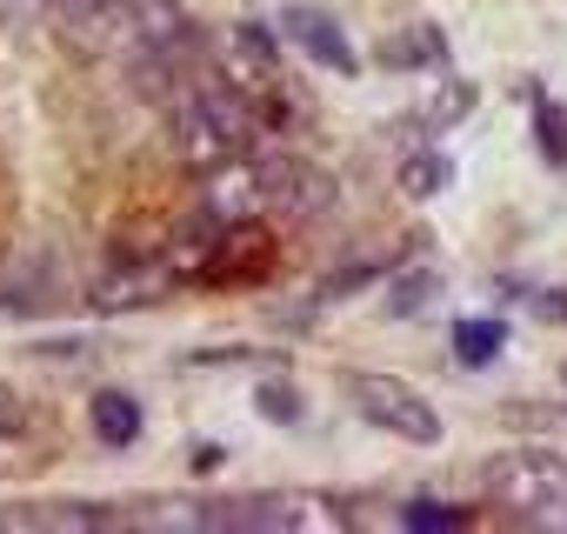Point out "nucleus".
<instances>
[{"instance_id":"1","label":"nucleus","mask_w":567,"mask_h":534,"mask_svg":"<svg viewBox=\"0 0 567 534\" xmlns=\"http://www.w3.org/2000/svg\"><path fill=\"white\" fill-rule=\"evenodd\" d=\"M167 121H174V141L181 154L214 174L240 154H254V94L240 81H227L220 68H181V81L167 88Z\"/></svg>"},{"instance_id":"2","label":"nucleus","mask_w":567,"mask_h":534,"mask_svg":"<svg viewBox=\"0 0 567 534\" xmlns=\"http://www.w3.org/2000/svg\"><path fill=\"white\" fill-rule=\"evenodd\" d=\"M481 494L514 514V521H540V527H567V461L547 448H501L481 461Z\"/></svg>"},{"instance_id":"3","label":"nucleus","mask_w":567,"mask_h":534,"mask_svg":"<svg viewBox=\"0 0 567 534\" xmlns=\"http://www.w3.org/2000/svg\"><path fill=\"white\" fill-rule=\"evenodd\" d=\"M207 527H247V534H348L354 514L328 494H240V501H207Z\"/></svg>"},{"instance_id":"4","label":"nucleus","mask_w":567,"mask_h":534,"mask_svg":"<svg viewBox=\"0 0 567 534\" xmlns=\"http://www.w3.org/2000/svg\"><path fill=\"white\" fill-rule=\"evenodd\" d=\"M348 394H354V408H361L374 428H388V434H401V441H421V448L441 441V414H434V401L414 394L408 381H394V374H354Z\"/></svg>"},{"instance_id":"5","label":"nucleus","mask_w":567,"mask_h":534,"mask_svg":"<svg viewBox=\"0 0 567 534\" xmlns=\"http://www.w3.org/2000/svg\"><path fill=\"white\" fill-rule=\"evenodd\" d=\"M8 21H61L74 34H121L127 41V0H0Z\"/></svg>"},{"instance_id":"6","label":"nucleus","mask_w":567,"mask_h":534,"mask_svg":"<svg viewBox=\"0 0 567 534\" xmlns=\"http://www.w3.org/2000/svg\"><path fill=\"white\" fill-rule=\"evenodd\" d=\"M288 34L321 61V68H334V74H354V48H348V34L328 21V14H315V8H288Z\"/></svg>"},{"instance_id":"7","label":"nucleus","mask_w":567,"mask_h":534,"mask_svg":"<svg viewBox=\"0 0 567 534\" xmlns=\"http://www.w3.org/2000/svg\"><path fill=\"white\" fill-rule=\"evenodd\" d=\"M8 527H101L121 521V507H87V501H28V507H0Z\"/></svg>"},{"instance_id":"8","label":"nucleus","mask_w":567,"mask_h":534,"mask_svg":"<svg viewBox=\"0 0 567 534\" xmlns=\"http://www.w3.org/2000/svg\"><path fill=\"white\" fill-rule=\"evenodd\" d=\"M227 48H234V74H240V88H247V81H260V88L274 81V41H267L260 28H234ZM247 94H254V88H247Z\"/></svg>"},{"instance_id":"9","label":"nucleus","mask_w":567,"mask_h":534,"mask_svg":"<svg viewBox=\"0 0 567 534\" xmlns=\"http://www.w3.org/2000/svg\"><path fill=\"white\" fill-rule=\"evenodd\" d=\"M134 428H141V408H134L127 394H114V388H107V394H94V434H101L107 448H127V441H134Z\"/></svg>"},{"instance_id":"10","label":"nucleus","mask_w":567,"mask_h":534,"mask_svg":"<svg viewBox=\"0 0 567 534\" xmlns=\"http://www.w3.org/2000/svg\"><path fill=\"white\" fill-rule=\"evenodd\" d=\"M401 187H408V194H434V187H447V161H441L434 147L408 154V161H401Z\"/></svg>"},{"instance_id":"11","label":"nucleus","mask_w":567,"mask_h":534,"mask_svg":"<svg viewBox=\"0 0 567 534\" xmlns=\"http://www.w3.org/2000/svg\"><path fill=\"white\" fill-rule=\"evenodd\" d=\"M454 348H461V361H474V368L494 361V355H501V321H467V328L454 335Z\"/></svg>"},{"instance_id":"12","label":"nucleus","mask_w":567,"mask_h":534,"mask_svg":"<svg viewBox=\"0 0 567 534\" xmlns=\"http://www.w3.org/2000/svg\"><path fill=\"white\" fill-rule=\"evenodd\" d=\"M388 61H394V68H408V61H427V68H434V61H441V34H434V28L401 34V41H388Z\"/></svg>"},{"instance_id":"13","label":"nucleus","mask_w":567,"mask_h":534,"mask_svg":"<svg viewBox=\"0 0 567 534\" xmlns=\"http://www.w3.org/2000/svg\"><path fill=\"white\" fill-rule=\"evenodd\" d=\"M474 107V88H441L434 101H427V127H447V121H461Z\"/></svg>"},{"instance_id":"14","label":"nucleus","mask_w":567,"mask_h":534,"mask_svg":"<svg viewBox=\"0 0 567 534\" xmlns=\"http://www.w3.org/2000/svg\"><path fill=\"white\" fill-rule=\"evenodd\" d=\"M401 521H408V527H461L467 514H461V507H434V501H414V507H401Z\"/></svg>"},{"instance_id":"15","label":"nucleus","mask_w":567,"mask_h":534,"mask_svg":"<svg viewBox=\"0 0 567 534\" xmlns=\"http://www.w3.org/2000/svg\"><path fill=\"white\" fill-rule=\"evenodd\" d=\"M540 147H547V161H554V167L567 161V134H560V107H540Z\"/></svg>"},{"instance_id":"16","label":"nucleus","mask_w":567,"mask_h":534,"mask_svg":"<svg viewBox=\"0 0 567 534\" xmlns=\"http://www.w3.org/2000/svg\"><path fill=\"white\" fill-rule=\"evenodd\" d=\"M28 434V414H21V401L0 388V441H21Z\"/></svg>"}]
</instances>
